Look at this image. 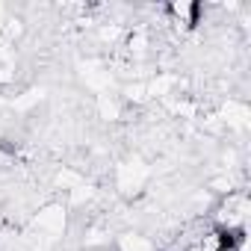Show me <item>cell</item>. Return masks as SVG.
<instances>
[{"mask_svg": "<svg viewBox=\"0 0 251 251\" xmlns=\"http://www.w3.org/2000/svg\"><path fill=\"white\" fill-rule=\"evenodd\" d=\"M163 12L172 18V24H177L183 30H195L201 24V18H204V6L195 3V0H172Z\"/></svg>", "mask_w": 251, "mask_h": 251, "instance_id": "cell-1", "label": "cell"}, {"mask_svg": "<svg viewBox=\"0 0 251 251\" xmlns=\"http://www.w3.org/2000/svg\"><path fill=\"white\" fill-rule=\"evenodd\" d=\"M186 251H201V248L198 245H186Z\"/></svg>", "mask_w": 251, "mask_h": 251, "instance_id": "cell-2", "label": "cell"}]
</instances>
